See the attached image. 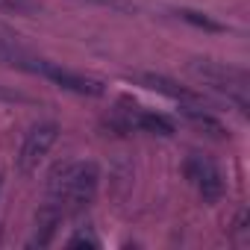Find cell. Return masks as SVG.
I'll use <instances>...</instances> for the list:
<instances>
[{
	"label": "cell",
	"instance_id": "obj_1",
	"mask_svg": "<svg viewBox=\"0 0 250 250\" xmlns=\"http://www.w3.org/2000/svg\"><path fill=\"white\" fill-rule=\"evenodd\" d=\"M97 183H100V171L91 159H71V162H59L44 186L47 194V206L59 209L62 215L71 209H83L94 200L97 194Z\"/></svg>",
	"mask_w": 250,
	"mask_h": 250
},
{
	"label": "cell",
	"instance_id": "obj_2",
	"mask_svg": "<svg viewBox=\"0 0 250 250\" xmlns=\"http://www.w3.org/2000/svg\"><path fill=\"white\" fill-rule=\"evenodd\" d=\"M188 71L206 83L209 88H215L218 94H224L229 103H235L241 112L250 109V77L227 62H215V59H194L188 62Z\"/></svg>",
	"mask_w": 250,
	"mask_h": 250
},
{
	"label": "cell",
	"instance_id": "obj_3",
	"mask_svg": "<svg viewBox=\"0 0 250 250\" xmlns=\"http://www.w3.org/2000/svg\"><path fill=\"white\" fill-rule=\"evenodd\" d=\"M24 71H30V74H39V77H44V80L56 83L59 88H65V91H74V94H85V97H100V94L106 91L100 80L83 77V74H77V71H68V68L56 65V62H44V59H30V56H27V62H24Z\"/></svg>",
	"mask_w": 250,
	"mask_h": 250
},
{
	"label": "cell",
	"instance_id": "obj_4",
	"mask_svg": "<svg viewBox=\"0 0 250 250\" xmlns=\"http://www.w3.org/2000/svg\"><path fill=\"white\" fill-rule=\"evenodd\" d=\"M56 139H59V127L53 121L36 124V127L24 136V145H21V153H18V171L21 174H33L42 165V159L50 153Z\"/></svg>",
	"mask_w": 250,
	"mask_h": 250
},
{
	"label": "cell",
	"instance_id": "obj_5",
	"mask_svg": "<svg viewBox=\"0 0 250 250\" xmlns=\"http://www.w3.org/2000/svg\"><path fill=\"white\" fill-rule=\"evenodd\" d=\"M186 177L191 180V186L200 191V197H203L206 203L221 200V194H224V174H221V168H218L209 156L191 153V156L186 159Z\"/></svg>",
	"mask_w": 250,
	"mask_h": 250
},
{
	"label": "cell",
	"instance_id": "obj_6",
	"mask_svg": "<svg viewBox=\"0 0 250 250\" xmlns=\"http://www.w3.org/2000/svg\"><path fill=\"white\" fill-rule=\"evenodd\" d=\"M139 83H142L145 88H150V91H159V94H165V97L183 103V106H206L203 91L186 88V85H180L177 80H171V77H165V74H139Z\"/></svg>",
	"mask_w": 250,
	"mask_h": 250
},
{
	"label": "cell",
	"instance_id": "obj_7",
	"mask_svg": "<svg viewBox=\"0 0 250 250\" xmlns=\"http://www.w3.org/2000/svg\"><path fill=\"white\" fill-rule=\"evenodd\" d=\"M124 112V130H145L150 136H174L177 127H174V121L159 115V112H147L142 106H133V109H121Z\"/></svg>",
	"mask_w": 250,
	"mask_h": 250
},
{
	"label": "cell",
	"instance_id": "obj_8",
	"mask_svg": "<svg viewBox=\"0 0 250 250\" xmlns=\"http://www.w3.org/2000/svg\"><path fill=\"white\" fill-rule=\"evenodd\" d=\"M180 112H183V115H186V118H188V121L194 124V127H200V130H206L209 136H215V139H224V136H227V130H224V124H221V121H215L212 115H206V112H200L197 106H183Z\"/></svg>",
	"mask_w": 250,
	"mask_h": 250
},
{
	"label": "cell",
	"instance_id": "obj_9",
	"mask_svg": "<svg viewBox=\"0 0 250 250\" xmlns=\"http://www.w3.org/2000/svg\"><path fill=\"white\" fill-rule=\"evenodd\" d=\"M180 18L183 21H188V24H194V27H203V30H212V33H218V30H224L218 21H212V18H206L203 12H191V9H183L180 12Z\"/></svg>",
	"mask_w": 250,
	"mask_h": 250
},
{
	"label": "cell",
	"instance_id": "obj_10",
	"mask_svg": "<svg viewBox=\"0 0 250 250\" xmlns=\"http://www.w3.org/2000/svg\"><path fill=\"white\" fill-rule=\"evenodd\" d=\"M85 3H97V6H109V9H121V12H136V6L130 0H85Z\"/></svg>",
	"mask_w": 250,
	"mask_h": 250
},
{
	"label": "cell",
	"instance_id": "obj_11",
	"mask_svg": "<svg viewBox=\"0 0 250 250\" xmlns=\"http://www.w3.org/2000/svg\"><path fill=\"white\" fill-rule=\"evenodd\" d=\"M68 247H97V241L88 238V235H74V238L68 241Z\"/></svg>",
	"mask_w": 250,
	"mask_h": 250
},
{
	"label": "cell",
	"instance_id": "obj_12",
	"mask_svg": "<svg viewBox=\"0 0 250 250\" xmlns=\"http://www.w3.org/2000/svg\"><path fill=\"white\" fill-rule=\"evenodd\" d=\"M15 33L9 30V27H3V24H0V44H15Z\"/></svg>",
	"mask_w": 250,
	"mask_h": 250
},
{
	"label": "cell",
	"instance_id": "obj_13",
	"mask_svg": "<svg viewBox=\"0 0 250 250\" xmlns=\"http://www.w3.org/2000/svg\"><path fill=\"white\" fill-rule=\"evenodd\" d=\"M0 100H24L18 91H9V88H3V85H0Z\"/></svg>",
	"mask_w": 250,
	"mask_h": 250
},
{
	"label": "cell",
	"instance_id": "obj_14",
	"mask_svg": "<svg viewBox=\"0 0 250 250\" xmlns=\"http://www.w3.org/2000/svg\"><path fill=\"white\" fill-rule=\"evenodd\" d=\"M0 186H3V180H0Z\"/></svg>",
	"mask_w": 250,
	"mask_h": 250
}]
</instances>
